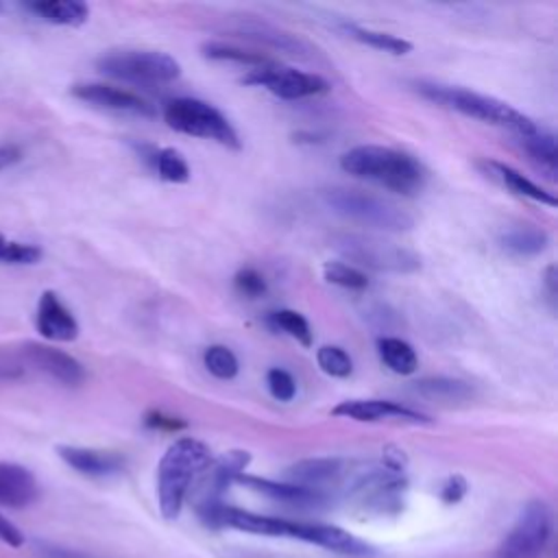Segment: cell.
Masks as SVG:
<instances>
[{
    "instance_id": "ab89813d",
    "label": "cell",
    "mask_w": 558,
    "mask_h": 558,
    "mask_svg": "<svg viewBox=\"0 0 558 558\" xmlns=\"http://www.w3.org/2000/svg\"><path fill=\"white\" fill-rule=\"evenodd\" d=\"M24 375V364L17 355L0 353V381H13Z\"/></svg>"
},
{
    "instance_id": "f6af8a7d",
    "label": "cell",
    "mask_w": 558,
    "mask_h": 558,
    "mask_svg": "<svg viewBox=\"0 0 558 558\" xmlns=\"http://www.w3.org/2000/svg\"><path fill=\"white\" fill-rule=\"evenodd\" d=\"M2 11H4V2H0V13H2Z\"/></svg>"
},
{
    "instance_id": "7a4b0ae2",
    "label": "cell",
    "mask_w": 558,
    "mask_h": 558,
    "mask_svg": "<svg viewBox=\"0 0 558 558\" xmlns=\"http://www.w3.org/2000/svg\"><path fill=\"white\" fill-rule=\"evenodd\" d=\"M340 168L351 177L373 181L403 196L418 194L427 179L423 166L412 155L377 144H362L347 150L340 157Z\"/></svg>"
},
{
    "instance_id": "b9f144b4",
    "label": "cell",
    "mask_w": 558,
    "mask_h": 558,
    "mask_svg": "<svg viewBox=\"0 0 558 558\" xmlns=\"http://www.w3.org/2000/svg\"><path fill=\"white\" fill-rule=\"evenodd\" d=\"M22 161V150L15 144H0V172Z\"/></svg>"
},
{
    "instance_id": "3957f363",
    "label": "cell",
    "mask_w": 558,
    "mask_h": 558,
    "mask_svg": "<svg viewBox=\"0 0 558 558\" xmlns=\"http://www.w3.org/2000/svg\"><path fill=\"white\" fill-rule=\"evenodd\" d=\"M209 462V447L192 436H183L166 449L157 466V501L166 519L179 517L194 482Z\"/></svg>"
},
{
    "instance_id": "5bb4252c",
    "label": "cell",
    "mask_w": 558,
    "mask_h": 558,
    "mask_svg": "<svg viewBox=\"0 0 558 558\" xmlns=\"http://www.w3.org/2000/svg\"><path fill=\"white\" fill-rule=\"evenodd\" d=\"M251 462V453L242 449H231L222 453L218 460H211L209 466L198 475L196 486V512L209 510L220 501L222 493L244 473L246 464Z\"/></svg>"
},
{
    "instance_id": "ee69618b",
    "label": "cell",
    "mask_w": 558,
    "mask_h": 558,
    "mask_svg": "<svg viewBox=\"0 0 558 558\" xmlns=\"http://www.w3.org/2000/svg\"><path fill=\"white\" fill-rule=\"evenodd\" d=\"M44 558H87V556L70 551V549H61V547H50L44 551Z\"/></svg>"
},
{
    "instance_id": "ffe728a7",
    "label": "cell",
    "mask_w": 558,
    "mask_h": 558,
    "mask_svg": "<svg viewBox=\"0 0 558 558\" xmlns=\"http://www.w3.org/2000/svg\"><path fill=\"white\" fill-rule=\"evenodd\" d=\"M240 484L275 499V501H281V504H288V506H323L329 501V497L316 493V490H310V488H303V486H296V484H290V482H277V480H266V477H255V475H238Z\"/></svg>"
},
{
    "instance_id": "44dd1931",
    "label": "cell",
    "mask_w": 558,
    "mask_h": 558,
    "mask_svg": "<svg viewBox=\"0 0 558 558\" xmlns=\"http://www.w3.org/2000/svg\"><path fill=\"white\" fill-rule=\"evenodd\" d=\"M233 33L238 37H244V39L270 46V48H275L279 52H288V54H307L310 52V46L301 37H296V35H292L288 31H281V28L272 26V24H266V22L244 20V22H238Z\"/></svg>"
},
{
    "instance_id": "ac0fdd59",
    "label": "cell",
    "mask_w": 558,
    "mask_h": 558,
    "mask_svg": "<svg viewBox=\"0 0 558 558\" xmlns=\"http://www.w3.org/2000/svg\"><path fill=\"white\" fill-rule=\"evenodd\" d=\"M59 458L74 471L87 477H109L124 469V458L118 451L76 447V445H59Z\"/></svg>"
},
{
    "instance_id": "f1b7e54d",
    "label": "cell",
    "mask_w": 558,
    "mask_h": 558,
    "mask_svg": "<svg viewBox=\"0 0 558 558\" xmlns=\"http://www.w3.org/2000/svg\"><path fill=\"white\" fill-rule=\"evenodd\" d=\"M521 146L525 148V153L547 172V174H556L558 168V150H556V137L554 133L545 131V129H536L534 133L521 135L519 137Z\"/></svg>"
},
{
    "instance_id": "52a82bcc",
    "label": "cell",
    "mask_w": 558,
    "mask_h": 558,
    "mask_svg": "<svg viewBox=\"0 0 558 558\" xmlns=\"http://www.w3.org/2000/svg\"><path fill=\"white\" fill-rule=\"evenodd\" d=\"M163 120L170 129L192 135V137H203V140H214L220 146L238 150L240 137L233 124L222 116L220 109H216L211 102L198 100V98H172L163 107Z\"/></svg>"
},
{
    "instance_id": "5b68a950",
    "label": "cell",
    "mask_w": 558,
    "mask_h": 558,
    "mask_svg": "<svg viewBox=\"0 0 558 558\" xmlns=\"http://www.w3.org/2000/svg\"><path fill=\"white\" fill-rule=\"evenodd\" d=\"M323 203L338 216L353 220L364 227H375L381 231H410L414 218L399 205L375 196L364 190L353 187H327L323 190Z\"/></svg>"
},
{
    "instance_id": "9a60e30c",
    "label": "cell",
    "mask_w": 558,
    "mask_h": 558,
    "mask_svg": "<svg viewBox=\"0 0 558 558\" xmlns=\"http://www.w3.org/2000/svg\"><path fill=\"white\" fill-rule=\"evenodd\" d=\"M70 94L92 107L107 109L113 113H126L137 118H155L157 109L153 102L122 87H113L107 83H76L70 87Z\"/></svg>"
},
{
    "instance_id": "836d02e7",
    "label": "cell",
    "mask_w": 558,
    "mask_h": 558,
    "mask_svg": "<svg viewBox=\"0 0 558 558\" xmlns=\"http://www.w3.org/2000/svg\"><path fill=\"white\" fill-rule=\"evenodd\" d=\"M203 364L218 379H233L240 371V362L235 353L225 344L207 347L203 353Z\"/></svg>"
},
{
    "instance_id": "d6986e66",
    "label": "cell",
    "mask_w": 558,
    "mask_h": 558,
    "mask_svg": "<svg viewBox=\"0 0 558 558\" xmlns=\"http://www.w3.org/2000/svg\"><path fill=\"white\" fill-rule=\"evenodd\" d=\"M39 497L35 475L17 462H0V506L26 508Z\"/></svg>"
},
{
    "instance_id": "1f68e13d",
    "label": "cell",
    "mask_w": 558,
    "mask_h": 558,
    "mask_svg": "<svg viewBox=\"0 0 558 558\" xmlns=\"http://www.w3.org/2000/svg\"><path fill=\"white\" fill-rule=\"evenodd\" d=\"M44 257L41 246L33 242H20L11 240L0 233V264L7 266H31L37 264Z\"/></svg>"
},
{
    "instance_id": "d6a6232c",
    "label": "cell",
    "mask_w": 558,
    "mask_h": 558,
    "mask_svg": "<svg viewBox=\"0 0 558 558\" xmlns=\"http://www.w3.org/2000/svg\"><path fill=\"white\" fill-rule=\"evenodd\" d=\"M323 277L344 290H366L368 277L364 270L347 264V262H325L323 264Z\"/></svg>"
},
{
    "instance_id": "d4e9b609",
    "label": "cell",
    "mask_w": 558,
    "mask_h": 558,
    "mask_svg": "<svg viewBox=\"0 0 558 558\" xmlns=\"http://www.w3.org/2000/svg\"><path fill=\"white\" fill-rule=\"evenodd\" d=\"M412 390L429 401H466L473 397V386L451 377H425L412 384Z\"/></svg>"
},
{
    "instance_id": "e575fe53",
    "label": "cell",
    "mask_w": 558,
    "mask_h": 558,
    "mask_svg": "<svg viewBox=\"0 0 558 558\" xmlns=\"http://www.w3.org/2000/svg\"><path fill=\"white\" fill-rule=\"evenodd\" d=\"M316 362L320 366L323 373H327L329 377H338L344 379L353 373V360L351 355L336 344H325L316 351Z\"/></svg>"
},
{
    "instance_id": "f35d334b",
    "label": "cell",
    "mask_w": 558,
    "mask_h": 558,
    "mask_svg": "<svg viewBox=\"0 0 558 558\" xmlns=\"http://www.w3.org/2000/svg\"><path fill=\"white\" fill-rule=\"evenodd\" d=\"M466 488H469V484L462 475H451L445 480V484L440 488V499L445 504H458L466 495Z\"/></svg>"
},
{
    "instance_id": "8fae6325",
    "label": "cell",
    "mask_w": 558,
    "mask_h": 558,
    "mask_svg": "<svg viewBox=\"0 0 558 558\" xmlns=\"http://www.w3.org/2000/svg\"><path fill=\"white\" fill-rule=\"evenodd\" d=\"M242 83L266 87L270 94H275L277 98H283V100L310 98V96L325 94L329 89V83L323 76L301 72L294 68H283V65H277L275 61L268 65L248 70V74L242 78Z\"/></svg>"
},
{
    "instance_id": "4fadbf2b",
    "label": "cell",
    "mask_w": 558,
    "mask_h": 558,
    "mask_svg": "<svg viewBox=\"0 0 558 558\" xmlns=\"http://www.w3.org/2000/svg\"><path fill=\"white\" fill-rule=\"evenodd\" d=\"M17 357L22 360L24 366H31V368L48 375L50 379H54L61 386L76 388L85 381L83 364L74 355H70L63 349H57L52 344L28 340L20 347Z\"/></svg>"
},
{
    "instance_id": "30bf717a",
    "label": "cell",
    "mask_w": 558,
    "mask_h": 558,
    "mask_svg": "<svg viewBox=\"0 0 558 558\" xmlns=\"http://www.w3.org/2000/svg\"><path fill=\"white\" fill-rule=\"evenodd\" d=\"M551 536V510L543 499L523 506L510 532L499 543L495 558H541Z\"/></svg>"
},
{
    "instance_id": "277c9868",
    "label": "cell",
    "mask_w": 558,
    "mask_h": 558,
    "mask_svg": "<svg viewBox=\"0 0 558 558\" xmlns=\"http://www.w3.org/2000/svg\"><path fill=\"white\" fill-rule=\"evenodd\" d=\"M416 92L442 107H449L466 118H475L495 126H504L508 131H512L517 137L534 133L538 129V124L527 118L525 113H521L519 109H514L512 105L495 98V96H486L480 92H471L464 87H456V85H442V83H427L421 81L416 83Z\"/></svg>"
},
{
    "instance_id": "ba28073f",
    "label": "cell",
    "mask_w": 558,
    "mask_h": 558,
    "mask_svg": "<svg viewBox=\"0 0 558 558\" xmlns=\"http://www.w3.org/2000/svg\"><path fill=\"white\" fill-rule=\"evenodd\" d=\"M96 68L133 85H168L181 76L179 61L161 50H111L96 61Z\"/></svg>"
},
{
    "instance_id": "e0dca14e",
    "label": "cell",
    "mask_w": 558,
    "mask_h": 558,
    "mask_svg": "<svg viewBox=\"0 0 558 558\" xmlns=\"http://www.w3.org/2000/svg\"><path fill=\"white\" fill-rule=\"evenodd\" d=\"M35 327L50 342H72L78 338V331H81L78 320L74 318L70 307L52 290H44L39 294Z\"/></svg>"
},
{
    "instance_id": "4316f807",
    "label": "cell",
    "mask_w": 558,
    "mask_h": 558,
    "mask_svg": "<svg viewBox=\"0 0 558 558\" xmlns=\"http://www.w3.org/2000/svg\"><path fill=\"white\" fill-rule=\"evenodd\" d=\"M201 52L205 59H211V61H229V63L248 65V68H262V65L272 63V59H268L266 54H262L257 50H246V48H240L235 44H225V41H205L201 46Z\"/></svg>"
},
{
    "instance_id": "9c48e42d",
    "label": "cell",
    "mask_w": 558,
    "mask_h": 558,
    "mask_svg": "<svg viewBox=\"0 0 558 558\" xmlns=\"http://www.w3.org/2000/svg\"><path fill=\"white\" fill-rule=\"evenodd\" d=\"M344 490L366 512L397 514L403 508L408 480L403 471H395L386 464L364 466L355 471Z\"/></svg>"
},
{
    "instance_id": "2e32d148",
    "label": "cell",
    "mask_w": 558,
    "mask_h": 558,
    "mask_svg": "<svg viewBox=\"0 0 558 558\" xmlns=\"http://www.w3.org/2000/svg\"><path fill=\"white\" fill-rule=\"evenodd\" d=\"M333 416L353 418L360 423H377V421H399L410 425H432L434 421L408 405L388 399H347L331 408Z\"/></svg>"
},
{
    "instance_id": "6da1fadb",
    "label": "cell",
    "mask_w": 558,
    "mask_h": 558,
    "mask_svg": "<svg viewBox=\"0 0 558 558\" xmlns=\"http://www.w3.org/2000/svg\"><path fill=\"white\" fill-rule=\"evenodd\" d=\"M201 521L209 527H235L240 532L259 534V536H283V538H299L305 543L320 545L329 551L344 554V556H373L375 547L351 532L329 525V523H312V521H292L283 517L257 514L248 510H240L233 506L218 504L207 512L198 514Z\"/></svg>"
},
{
    "instance_id": "f546056e",
    "label": "cell",
    "mask_w": 558,
    "mask_h": 558,
    "mask_svg": "<svg viewBox=\"0 0 558 558\" xmlns=\"http://www.w3.org/2000/svg\"><path fill=\"white\" fill-rule=\"evenodd\" d=\"M266 320L275 331H281V333L294 338L303 347H312L314 333H312L310 323L303 314H299L294 310H275V312L268 314Z\"/></svg>"
},
{
    "instance_id": "7bdbcfd3",
    "label": "cell",
    "mask_w": 558,
    "mask_h": 558,
    "mask_svg": "<svg viewBox=\"0 0 558 558\" xmlns=\"http://www.w3.org/2000/svg\"><path fill=\"white\" fill-rule=\"evenodd\" d=\"M545 288H547V294H549V301L554 303L556 301V294H558V290H556V266L554 264H549L547 268H545Z\"/></svg>"
},
{
    "instance_id": "83f0119b",
    "label": "cell",
    "mask_w": 558,
    "mask_h": 558,
    "mask_svg": "<svg viewBox=\"0 0 558 558\" xmlns=\"http://www.w3.org/2000/svg\"><path fill=\"white\" fill-rule=\"evenodd\" d=\"M344 33L364 44V46H371L375 50H381V52H390V54H408L412 50V44L403 37H397L392 33H384V31H373V28H364V26H357V24H344L342 26Z\"/></svg>"
},
{
    "instance_id": "8d00e7d4",
    "label": "cell",
    "mask_w": 558,
    "mask_h": 558,
    "mask_svg": "<svg viewBox=\"0 0 558 558\" xmlns=\"http://www.w3.org/2000/svg\"><path fill=\"white\" fill-rule=\"evenodd\" d=\"M266 386H268V392H270L277 401H283V403L292 401L294 395H296V381H294V377H292L288 371L279 368V366H275V368H270V371L266 373Z\"/></svg>"
},
{
    "instance_id": "8992f818",
    "label": "cell",
    "mask_w": 558,
    "mask_h": 558,
    "mask_svg": "<svg viewBox=\"0 0 558 558\" xmlns=\"http://www.w3.org/2000/svg\"><path fill=\"white\" fill-rule=\"evenodd\" d=\"M331 246L336 253H340L351 266L355 268H371L377 272H395V275H408L416 272L421 268V257L384 238L377 235H364V233H338L331 240Z\"/></svg>"
},
{
    "instance_id": "484cf974",
    "label": "cell",
    "mask_w": 558,
    "mask_h": 558,
    "mask_svg": "<svg viewBox=\"0 0 558 558\" xmlns=\"http://www.w3.org/2000/svg\"><path fill=\"white\" fill-rule=\"evenodd\" d=\"M377 353L384 366H388L397 375H412L418 368L416 351L410 342L397 336H381L377 340Z\"/></svg>"
},
{
    "instance_id": "cb8c5ba5",
    "label": "cell",
    "mask_w": 558,
    "mask_h": 558,
    "mask_svg": "<svg viewBox=\"0 0 558 558\" xmlns=\"http://www.w3.org/2000/svg\"><path fill=\"white\" fill-rule=\"evenodd\" d=\"M499 244H501V248H506L512 255L532 257V255H538V253H543L547 248L549 235L541 227L521 225V227L506 229L499 235Z\"/></svg>"
},
{
    "instance_id": "7402d4cb",
    "label": "cell",
    "mask_w": 558,
    "mask_h": 558,
    "mask_svg": "<svg viewBox=\"0 0 558 558\" xmlns=\"http://www.w3.org/2000/svg\"><path fill=\"white\" fill-rule=\"evenodd\" d=\"M482 168L486 170V174L495 181H499L504 187H508L512 194L517 196H525L534 203L547 205V207H556V196L547 190H543L541 185H536L534 181H530L525 174H521L519 170H514L508 163L495 161V159H484Z\"/></svg>"
},
{
    "instance_id": "60d3db41",
    "label": "cell",
    "mask_w": 558,
    "mask_h": 558,
    "mask_svg": "<svg viewBox=\"0 0 558 558\" xmlns=\"http://www.w3.org/2000/svg\"><path fill=\"white\" fill-rule=\"evenodd\" d=\"M0 541L7 543L9 547H22L24 545V534L20 532V527L2 514H0Z\"/></svg>"
},
{
    "instance_id": "7c38bea8",
    "label": "cell",
    "mask_w": 558,
    "mask_h": 558,
    "mask_svg": "<svg viewBox=\"0 0 558 558\" xmlns=\"http://www.w3.org/2000/svg\"><path fill=\"white\" fill-rule=\"evenodd\" d=\"M355 471L357 466L344 458H305L286 469V482L331 499L333 490L347 488Z\"/></svg>"
},
{
    "instance_id": "4dcf8cb0",
    "label": "cell",
    "mask_w": 558,
    "mask_h": 558,
    "mask_svg": "<svg viewBox=\"0 0 558 558\" xmlns=\"http://www.w3.org/2000/svg\"><path fill=\"white\" fill-rule=\"evenodd\" d=\"M153 168L157 170V177L166 183L190 181V166L177 148H157L153 157Z\"/></svg>"
},
{
    "instance_id": "d590c367",
    "label": "cell",
    "mask_w": 558,
    "mask_h": 558,
    "mask_svg": "<svg viewBox=\"0 0 558 558\" xmlns=\"http://www.w3.org/2000/svg\"><path fill=\"white\" fill-rule=\"evenodd\" d=\"M233 286H235V290H238L242 296H246V299H259V296H264L266 290H268V283H266L264 275H262L259 270L251 268V266L240 268V270L235 272Z\"/></svg>"
},
{
    "instance_id": "603a6c76",
    "label": "cell",
    "mask_w": 558,
    "mask_h": 558,
    "mask_svg": "<svg viewBox=\"0 0 558 558\" xmlns=\"http://www.w3.org/2000/svg\"><path fill=\"white\" fill-rule=\"evenodd\" d=\"M24 9L54 26H83L89 17V7L81 0H35L24 2Z\"/></svg>"
},
{
    "instance_id": "74e56055",
    "label": "cell",
    "mask_w": 558,
    "mask_h": 558,
    "mask_svg": "<svg viewBox=\"0 0 558 558\" xmlns=\"http://www.w3.org/2000/svg\"><path fill=\"white\" fill-rule=\"evenodd\" d=\"M144 425L150 429H163V432H179L185 427V421L179 416H170L161 410H150L144 414Z\"/></svg>"
}]
</instances>
